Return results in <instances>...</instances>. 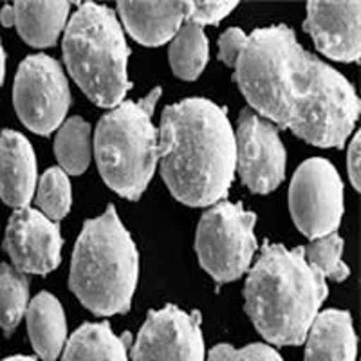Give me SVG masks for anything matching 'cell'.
<instances>
[{"label": "cell", "instance_id": "obj_1", "mask_svg": "<svg viewBox=\"0 0 361 361\" xmlns=\"http://www.w3.org/2000/svg\"><path fill=\"white\" fill-rule=\"evenodd\" d=\"M251 109L316 147H341L360 116L343 74L305 51L288 25L247 35L233 63Z\"/></svg>", "mask_w": 361, "mask_h": 361}, {"label": "cell", "instance_id": "obj_2", "mask_svg": "<svg viewBox=\"0 0 361 361\" xmlns=\"http://www.w3.org/2000/svg\"><path fill=\"white\" fill-rule=\"evenodd\" d=\"M157 134L161 173L173 197L188 206L221 201L235 176V132L224 109L183 99L164 109Z\"/></svg>", "mask_w": 361, "mask_h": 361}, {"label": "cell", "instance_id": "obj_3", "mask_svg": "<svg viewBox=\"0 0 361 361\" xmlns=\"http://www.w3.org/2000/svg\"><path fill=\"white\" fill-rule=\"evenodd\" d=\"M327 293V282L305 260L304 247L266 244L244 288L246 312L267 341L300 345Z\"/></svg>", "mask_w": 361, "mask_h": 361}, {"label": "cell", "instance_id": "obj_4", "mask_svg": "<svg viewBox=\"0 0 361 361\" xmlns=\"http://www.w3.org/2000/svg\"><path fill=\"white\" fill-rule=\"evenodd\" d=\"M140 257L114 206L87 221L73 253L69 286L89 311L112 316L130 309Z\"/></svg>", "mask_w": 361, "mask_h": 361}, {"label": "cell", "instance_id": "obj_5", "mask_svg": "<svg viewBox=\"0 0 361 361\" xmlns=\"http://www.w3.org/2000/svg\"><path fill=\"white\" fill-rule=\"evenodd\" d=\"M127 40L112 9L87 2L69 20L63 58L73 80L99 107H118L130 89Z\"/></svg>", "mask_w": 361, "mask_h": 361}, {"label": "cell", "instance_id": "obj_6", "mask_svg": "<svg viewBox=\"0 0 361 361\" xmlns=\"http://www.w3.org/2000/svg\"><path fill=\"white\" fill-rule=\"evenodd\" d=\"M161 96L156 89L140 102L119 103L96 127L94 154L103 180L121 197L135 199L147 190L159 161V134L152 114Z\"/></svg>", "mask_w": 361, "mask_h": 361}, {"label": "cell", "instance_id": "obj_7", "mask_svg": "<svg viewBox=\"0 0 361 361\" xmlns=\"http://www.w3.org/2000/svg\"><path fill=\"white\" fill-rule=\"evenodd\" d=\"M257 215L246 212L243 204L219 202L201 217L195 251L199 262L217 282H233L250 269L257 240Z\"/></svg>", "mask_w": 361, "mask_h": 361}, {"label": "cell", "instance_id": "obj_8", "mask_svg": "<svg viewBox=\"0 0 361 361\" xmlns=\"http://www.w3.org/2000/svg\"><path fill=\"white\" fill-rule=\"evenodd\" d=\"M13 102L18 118L29 130L42 135L56 130L71 103L62 66L47 54L25 58L17 71Z\"/></svg>", "mask_w": 361, "mask_h": 361}, {"label": "cell", "instance_id": "obj_9", "mask_svg": "<svg viewBox=\"0 0 361 361\" xmlns=\"http://www.w3.org/2000/svg\"><path fill=\"white\" fill-rule=\"evenodd\" d=\"M289 209L296 228L312 240L338 230L343 215V183L333 163L311 157L300 164L289 186Z\"/></svg>", "mask_w": 361, "mask_h": 361}, {"label": "cell", "instance_id": "obj_10", "mask_svg": "<svg viewBox=\"0 0 361 361\" xmlns=\"http://www.w3.org/2000/svg\"><path fill=\"white\" fill-rule=\"evenodd\" d=\"M235 170L255 193H269L286 176V148L266 119L244 109L235 134Z\"/></svg>", "mask_w": 361, "mask_h": 361}, {"label": "cell", "instance_id": "obj_11", "mask_svg": "<svg viewBox=\"0 0 361 361\" xmlns=\"http://www.w3.org/2000/svg\"><path fill=\"white\" fill-rule=\"evenodd\" d=\"M132 357L134 361H204L199 312H186L176 305L148 312Z\"/></svg>", "mask_w": 361, "mask_h": 361}, {"label": "cell", "instance_id": "obj_12", "mask_svg": "<svg viewBox=\"0 0 361 361\" xmlns=\"http://www.w3.org/2000/svg\"><path fill=\"white\" fill-rule=\"evenodd\" d=\"M62 235L56 222L35 208H18L6 228L4 250L20 273L47 275L62 260Z\"/></svg>", "mask_w": 361, "mask_h": 361}, {"label": "cell", "instance_id": "obj_13", "mask_svg": "<svg viewBox=\"0 0 361 361\" xmlns=\"http://www.w3.org/2000/svg\"><path fill=\"white\" fill-rule=\"evenodd\" d=\"M360 15V2H309L305 31L325 56L338 62H357Z\"/></svg>", "mask_w": 361, "mask_h": 361}, {"label": "cell", "instance_id": "obj_14", "mask_svg": "<svg viewBox=\"0 0 361 361\" xmlns=\"http://www.w3.org/2000/svg\"><path fill=\"white\" fill-rule=\"evenodd\" d=\"M37 186V157L24 135L15 130L0 134V197L13 208H25Z\"/></svg>", "mask_w": 361, "mask_h": 361}, {"label": "cell", "instance_id": "obj_15", "mask_svg": "<svg viewBox=\"0 0 361 361\" xmlns=\"http://www.w3.org/2000/svg\"><path fill=\"white\" fill-rule=\"evenodd\" d=\"M118 11L135 40L157 47L172 40L188 20L190 2H119Z\"/></svg>", "mask_w": 361, "mask_h": 361}, {"label": "cell", "instance_id": "obj_16", "mask_svg": "<svg viewBox=\"0 0 361 361\" xmlns=\"http://www.w3.org/2000/svg\"><path fill=\"white\" fill-rule=\"evenodd\" d=\"M69 8V2H15L0 11V20L15 25L29 45L51 47L62 33Z\"/></svg>", "mask_w": 361, "mask_h": 361}, {"label": "cell", "instance_id": "obj_17", "mask_svg": "<svg viewBox=\"0 0 361 361\" xmlns=\"http://www.w3.org/2000/svg\"><path fill=\"white\" fill-rule=\"evenodd\" d=\"M305 341V361L356 360V333L347 311L327 309L318 312Z\"/></svg>", "mask_w": 361, "mask_h": 361}, {"label": "cell", "instance_id": "obj_18", "mask_svg": "<svg viewBox=\"0 0 361 361\" xmlns=\"http://www.w3.org/2000/svg\"><path fill=\"white\" fill-rule=\"evenodd\" d=\"M27 331L33 349L44 361H56L67 340V320L62 305L49 293H40L27 305Z\"/></svg>", "mask_w": 361, "mask_h": 361}, {"label": "cell", "instance_id": "obj_19", "mask_svg": "<svg viewBox=\"0 0 361 361\" xmlns=\"http://www.w3.org/2000/svg\"><path fill=\"white\" fill-rule=\"evenodd\" d=\"M127 343L109 324H83L67 341L62 361H128Z\"/></svg>", "mask_w": 361, "mask_h": 361}, {"label": "cell", "instance_id": "obj_20", "mask_svg": "<svg viewBox=\"0 0 361 361\" xmlns=\"http://www.w3.org/2000/svg\"><path fill=\"white\" fill-rule=\"evenodd\" d=\"M170 45V66L180 80H195L208 63V38L201 25L186 20Z\"/></svg>", "mask_w": 361, "mask_h": 361}, {"label": "cell", "instance_id": "obj_21", "mask_svg": "<svg viewBox=\"0 0 361 361\" xmlns=\"http://www.w3.org/2000/svg\"><path fill=\"white\" fill-rule=\"evenodd\" d=\"M54 152L66 173L80 176L85 172L90 163V125L85 119H67L58 130Z\"/></svg>", "mask_w": 361, "mask_h": 361}, {"label": "cell", "instance_id": "obj_22", "mask_svg": "<svg viewBox=\"0 0 361 361\" xmlns=\"http://www.w3.org/2000/svg\"><path fill=\"white\" fill-rule=\"evenodd\" d=\"M29 305V280L13 266H0V329L11 334Z\"/></svg>", "mask_w": 361, "mask_h": 361}, {"label": "cell", "instance_id": "obj_23", "mask_svg": "<svg viewBox=\"0 0 361 361\" xmlns=\"http://www.w3.org/2000/svg\"><path fill=\"white\" fill-rule=\"evenodd\" d=\"M341 251H343V240L336 233L316 238L309 246L304 247L305 260L324 279H331L334 282H343L350 273L347 264L341 260Z\"/></svg>", "mask_w": 361, "mask_h": 361}, {"label": "cell", "instance_id": "obj_24", "mask_svg": "<svg viewBox=\"0 0 361 361\" xmlns=\"http://www.w3.org/2000/svg\"><path fill=\"white\" fill-rule=\"evenodd\" d=\"M37 204L51 221H60L71 209V183L62 169H49L40 179Z\"/></svg>", "mask_w": 361, "mask_h": 361}, {"label": "cell", "instance_id": "obj_25", "mask_svg": "<svg viewBox=\"0 0 361 361\" xmlns=\"http://www.w3.org/2000/svg\"><path fill=\"white\" fill-rule=\"evenodd\" d=\"M208 361H283L275 349L266 343H253L235 349L231 345H217L209 350Z\"/></svg>", "mask_w": 361, "mask_h": 361}, {"label": "cell", "instance_id": "obj_26", "mask_svg": "<svg viewBox=\"0 0 361 361\" xmlns=\"http://www.w3.org/2000/svg\"><path fill=\"white\" fill-rule=\"evenodd\" d=\"M237 8V2H215V0H197L190 2L188 22L195 25L219 24L224 17H228L233 9Z\"/></svg>", "mask_w": 361, "mask_h": 361}, {"label": "cell", "instance_id": "obj_27", "mask_svg": "<svg viewBox=\"0 0 361 361\" xmlns=\"http://www.w3.org/2000/svg\"><path fill=\"white\" fill-rule=\"evenodd\" d=\"M247 35L244 33L243 29L230 27L219 38V58L226 66L233 67L235 60H237L238 53L243 49L244 42H246Z\"/></svg>", "mask_w": 361, "mask_h": 361}, {"label": "cell", "instance_id": "obj_28", "mask_svg": "<svg viewBox=\"0 0 361 361\" xmlns=\"http://www.w3.org/2000/svg\"><path fill=\"white\" fill-rule=\"evenodd\" d=\"M361 140L360 134L354 135L353 143L349 147V156H347V170H349V177L353 180L354 188L360 190V156H361Z\"/></svg>", "mask_w": 361, "mask_h": 361}, {"label": "cell", "instance_id": "obj_29", "mask_svg": "<svg viewBox=\"0 0 361 361\" xmlns=\"http://www.w3.org/2000/svg\"><path fill=\"white\" fill-rule=\"evenodd\" d=\"M4 71H6V54L2 49V44H0V85H2V80H4Z\"/></svg>", "mask_w": 361, "mask_h": 361}, {"label": "cell", "instance_id": "obj_30", "mask_svg": "<svg viewBox=\"0 0 361 361\" xmlns=\"http://www.w3.org/2000/svg\"><path fill=\"white\" fill-rule=\"evenodd\" d=\"M4 361H37L35 357H27V356H15V357H8Z\"/></svg>", "mask_w": 361, "mask_h": 361}]
</instances>
